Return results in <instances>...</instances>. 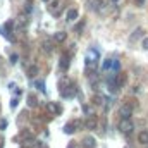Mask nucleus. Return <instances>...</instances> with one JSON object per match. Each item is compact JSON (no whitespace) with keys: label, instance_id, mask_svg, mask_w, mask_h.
Instances as JSON below:
<instances>
[{"label":"nucleus","instance_id":"obj_8","mask_svg":"<svg viewBox=\"0 0 148 148\" xmlns=\"http://www.w3.org/2000/svg\"><path fill=\"white\" fill-rule=\"evenodd\" d=\"M21 141H23V143H21V147L23 148H31V147H35V143H36L35 134H31V136H28V138H23Z\"/></svg>","mask_w":148,"mask_h":148},{"label":"nucleus","instance_id":"obj_20","mask_svg":"<svg viewBox=\"0 0 148 148\" xmlns=\"http://www.w3.org/2000/svg\"><path fill=\"white\" fill-rule=\"evenodd\" d=\"M110 62H112V59H105L103 64H102V69L103 71H110Z\"/></svg>","mask_w":148,"mask_h":148},{"label":"nucleus","instance_id":"obj_4","mask_svg":"<svg viewBox=\"0 0 148 148\" xmlns=\"http://www.w3.org/2000/svg\"><path fill=\"white\" fill-rule=\"evenodd\" d=\"M69 64H71V53L69 52H64L62 57H60V60H59V69L62 73H66L69 69Z\"/></svg>","mask_w":148,"mask_h":148},{"label":"nucleus","instance_id":"obj_10","mask_svg":"<svg viewBox=\"0 0 148 148\" xmlns=\"http://www.w3.org/2000/svg\"><path fill=\"white\" fill-rule=\"evenodd\" d=\"M126 79H127V77H126V74H122V73L114 76V81H115V84H117L119 88H122V86L126 84Z\"/></svg>","mask_w":148,"mask_h":148},{"label":"nucleus","instance_id":"obj_1","mask_svg":"<svg viewBox=\"0 0 148 148\" xmlns=\"http://www.w3.org/2000/svg\"><path fill=\"white\" fill-rule=\"evenodd\" d=\"M76 93H77V88H76L74 83L67 81V79H64L60 83V97L62 98H74Z\"/></svg>","mask_w":148,"mask_h":148},{"label":"nucleus","instance_id":"obj_28","mask_svg":"<svg viewBox=\"0 0 148 148\" xmlns=\"http://www.w3.org/2000/svg\"><path fill=\"white\" fill-rule=\"evenodd\" d=\"M10 62H12V64H16V62H17V55H16V53H12V55H10Z\"/></svg>","mask_w":148,"mask_h":148},{"label":"nucleus","instance_id":"obj_22","mask_svg":"<svg viewBox=\"0 0 148 148\" xmlns=\"http://www.w3.org/2000/svg\"><path fill=\"white\" fill-rule=\"evenodd\" d=\"M64 133H67V134H73V133H74V127H73V124H71V122L64 126Z\"/></svg>","mask_w":148,"mask_h":148},{"label":"nucleus","instance_id":"obj_13","mask_svg":"<svg viewBox=\"0 0 148 148\" xmlns=\"http://www.w3.org/2000/svg\"><path fill=\"white\" fill-rule=\"evenodd\" d=\"M143 33H145V31H143L141 28H136V29H134V33L131 35V38H129V41H131V43H134V41H136L138 38L143 36Z\"/></svg>","mask_w":148,"mask_h":148},{"label":"nucleus","instance_id":"obj_23","mask_svg":"<svg viewBox=\"0 0 148 148\" xmlns=\"http://www.w3.org/2000/svg\"><path fill=\"white\" fill-rule=\"evenodd\" d=\"M43 50L45 52H52V43L50 41H43Z\"/></svg>","mask_w":148,"mask_h":148},{"label":"nucleus","instance_id":"obj_24","mask_svg":"<svg viewBox=\"0 0 148 148\" xmlns=\"http://www.w3.org/2000/svg\"><path fill=\"white\" fill-rule=\"evenodd\" d=\"M35 86H36L40 91H45V84H43V81H36V83H35Z\"/></svg>","mask_w":148,"mask_h":148},{"label":"nucleus","instance_id":"obj_3","mask_svg":"<svg viewBox=\"0 0 148 148\" xmlns=\"http://www.w3.org/2000/svg\"><path fill=\"white\" fill-rule=\"evenodd\" d=\"M97 60H98V52H97L95 48H91V50L88 52V55H86V67L95 69V67H97Z\"/></svg>","mask_w":148,"mask_h":148},{"label":"nucleus","instance_id":"obj_14","mask_svg":"<svg viewBox=\"0 0 148 148\" xmlns=\"http://www.w3.org/2000/svg\"><path fill=\"white\" fill-rule=\"evenodd\" d=\"M138 141H140L141 145H148V131H141V133H140Z\"/></svg>","mask_w":148,"mask_h":148},{"label":"nucleus","instance_id":"obj_31","mask_svg":"<svg viewBox=\"0 0 148 148\" xmlns=\"http://www.w3.org/2000/svg\"><path fill=\"white\" fill-rule=\"evenodd\" d=\"M43 2H48V0H43Z\"/></svg>","mask_w":148,"mask_h":148},{"label":"nucleus","instance_id":"obj_16","mask_svg":"<svg viewBox=\"0 0 148 148\" xmlns=\"http://www.w3.org/2000/svg\"><path fill=\"white\" fill-rule=\"evenodd\" d=\"M38 105V100L35 95H28V107H36Z\"/></svg>","mask_w":148,"mask_h":148},{"label":"nucleus","instance_id":"obj_12","mask_svg":"<svg viewBox=\"0 0 148 148\" xmlns=\"http://www.w3.org/2000/svg\"><path fill=\"white\" fill-rule=\"evenodd\" d=\"M26 26H28V19L21 17V19L17 21V24H16V31H24V29H26Z\"/></svg>","mask_w":148,"mask_h":148},{"label":"nucleus","instance_id":"obj_6","mask_svg":"<svg viewBox=\"0 0 148 148\" xmlns=\"http://www.w3.org/2000/svg\"><path fill=\"white\" fill-rule=\"evenodd\" d=\"M97 124H98V121H97V117L91 114V115H88L86 121L83 122V127L88 129V131H93V129H97Z\"/></svg>","mask_w":148,"mask_h":148},{"label":"nucleus","instance_id":"obj_2","mask_svg":"<svg viewBox=\"0 0 148 148\" xmlns=\"http://www.w3.org/2000/svg\"><path fill=\"white\" fill-rule=\"evenodd\" d=\"M133 110H134V103L131 102H127V103H124L121 109H119V115H121V119H131V115H133Z\"/></svg>","mask_w":148,"mask_h":148},{"label":"nucleus","instance_id":"obj_30","mask_svg":"<svg viewBox=\"0 0 148 148\" xmlns=\"http://www.w3.org/2000/svg\"><path fill=\"white\" fill-rule=\"evenodd\" d=\"M0 148H3V140L0 138Z\"/></svg>","mask_w":148,"mask_h":148},{"label":"nucleus","instance_id":"obj_25","mask_svg":"<svg viewBox=\"0 0 148 148\" xmlns=\"http://www.w3.org/2000/svg\"><path fill=\"white\" fill-rule=\"evenodd\" d=\"M83 110H84V114H86V115H88V114H90V115L93 114V109H91V107H88V105H83Z\"/></svg>","mask_w":148,"mask_h":148},{"label":"nucleus","instance_id":"obj_19","mask_svg":"<svg viewBox=\"0 0 148 148\" xmlns=\"http://www.w3.org/2000/svg\"><path fill=\"white\" fill-rule=\"evenodd\" d=\"M71 124H73L74 131H77V129H81V127H83V121H81V119H76V121H73Z\"/></svg>","mask_w":148,"mask_h":148},{"label":"nucleus","instance_id":"obj_7","mask_svg":"<svg viewBox=\"0 0 148 148\" xmlns=\"http://www.w3.org/2000/svg\"><path fill=\"white\" fill-rule=\"evenodd\" d=\"M47 110L50 112L52 115H60L62 109H60L59 103H55V102H48V103H47Z\"/></svg>","mask_w":148,"mask_h":148},{"label":"nucleus","instance_id":"obj_32","mask_svg":"<svg viewBox=\"0 0 148 148\" xmlns=\"http://www.w3.org/2000/svg\"><path fill=\"white\" fill-rule=\"evenodd\" d=\"M41 148H47V147H41Z\"/></svg>","mask_w":148,"mask_h":148},{"label":"nucleus","instance_id":"obj_29","mask_svg":"<svg viewBox=\"0 0 148 148\" xmlns=\"http://www.w3.org/2000/svg\"><path fill=\"white\" fill-rule=\"evenodd\" d=\"M67 148H77V147H76L74 143H69V147H67Z\"/></svg>","mask_w":148,"mask_h":148},{"label":"nucleus","instance_id":"obj_9","mask_svg":"<svg viewBox=\"0 0 148 148\" xmlns=\"http://www.w3.org/2000/svg\"><path fill=\"white\" fill-rule=\"evenodd\" d=\"M23 95V90L21 88H17L16 91H14V97H12V100H10V109H16L17 107V102H19V97Z\"/></svg>","mask_w":148,"mask_h":148},{"label":"nucleus","instance_id":"obj_27","mask_svg":"<svg viewBox=\"0 0 148 148\" xmlns=\"http://www.w3.org/2000/svg\"><path fill=\"white\" fill-rule=\"evenodd\" d=\"M141 47H143V48H145V50H148V36L145 38V40H143V41H141Z\"/></svg>","mask_w":148,"mask_h":148},{"label":"nucleus","instance_id":"obj_15","mask_svg":"<svg viewBox=\"0 0 148 148\" xmlns=\"http://www.w3.org/2000/svg\"><path fill=\"white\" fill-rule=\"evenodd\" d=\"M66 17H67V21H76V19H77V10H76V9H69Z\"/></svg>","mask_w":148,"mask_h":148},{"label":"nucleus","instance_id":"obj_11","mask_svg":"<svg viewBox=\"0 0 148 148\" xmlns=\"http://www.w3.org/2000/svg\"><path fill=\"white\" fill-rule=\"evenodd\" d=\"M83 147H84V148H95V147H97L95 138H93V136H86V138L83 140Z\"/></svg>","mask_w":148,"mask_h":148},{"label":"nucleus","instance_id":"obj_17","mask_svg":"<svg viewBox=\"0 0 148 148\" xmlns=\"http://www.w3.org/2000/svg\"><path fill=\"white\" fill-rule=\"evenodd\" d=\"M66 36H67V35H66V31H57V33L53 35L55 41H64V40H66Z\"/></svg>","mask_w":148,"mask_h":148},{"label":"nucleus","instance_id":"obj_26","mask_svg":"<svg viewBox=\"0 0 148 148\" xmlns=\"http://www.w3.org/2000/svg\"><path fill=\"white\" fill-rule=\"evenodd\" d=\"M7 127V121L5 119H0V129H5Z\"/></svg>","mask_w":148,"mask_h":148},{"label":"nucleus","instance_id":"obj_5","mask_svg":"<svg viewBox=\"0 0 148 148\" xmlns=\"http://www.w3.org/2000/svg\"><path fill=\"white\" fill-rule=\"evenodd\" d=\"M133 122L129 121V119H122L121 122H119V129H121V133H124V134H131L133 133Z\"/></svg>","mask_w":148,"mask_h":148},{"label":"nucleus","instance_id":"obj_18","mask_svg":"<svg viewBox=\"0 0 148 148\" xmlns=\"http://www.w3.org/2000/svg\"><path fill=\"white\" fill-rule=\"evenodd\" d=\"M110 69H112V71H114V73H117V71L121 69V62H119L117 59H115V60L112 59V62H110Z\"/></svg>","mask_w":148,"mask_h":148},{"label":"nucleus","instance_id":"obj_21","mask_svg":"<svg viewBox=\"0 0 148 148\" xmlns=\"http://www.w3.org/2000/svg\"><path fill=\"white\" fill-rule=\"evenodd\" d=\"M93 103H95V105L103 103V97H102V95H95V97H93Z\"/></svg>","mask_w":148,"mask_h":148}]
</instances>
